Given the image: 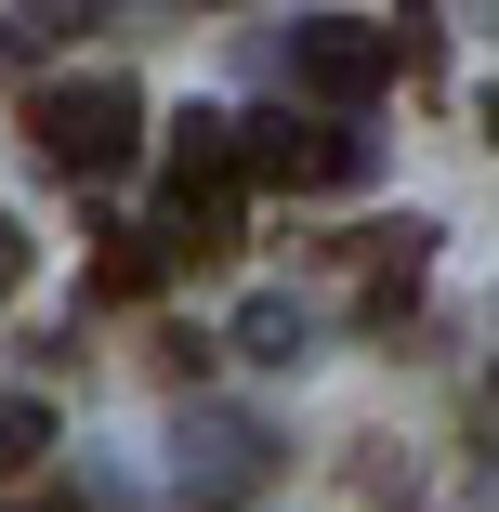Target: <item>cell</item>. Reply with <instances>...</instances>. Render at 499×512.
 <instances>
[{"label": "cell", "instance_id": "cell-1", "mask_svg": "<svg viewBox=\"0 0 499 512\" xmlns=\"http://www.w3.org/2000/svg\"><path fill=\"white\" fill-rule=\"evenodd\" d=\"M27 132H40V158H53V171L106 184V171H132V145H145V106H132V79H53L40 106H27Z\"/></svg>", "mask_w": 499, "mask_h": 512}, {"label": "cell", "instance_id": "cell-2", "mask_svg": "<svg viewBox=\"0 0 499 512\" xmlns=\"http://www.w3.org/2000/svg\"><path fill=\"white\" fill-rule=\"evenodd\" d=\"M237 171H250V184H276V197H316V184H355V171H368V145H355V132H329V119H250V132H237Z\"/></svg>", "mask_w": 499, "mask_h": 512}, {"label": "cell", "instance_id": "cell-3", "mask_svg": "<svg viewBox=\"0 0 499 512\" xmlns=\"http://www.w3.org/2000/svg\"><path fill=\"white\" fill-rule=\"evenodd\" d=\"M289 66H303L316 106H368V92L394 79V40H381V27H303V53H289Z\"/></svg>", "mask_w": 499, "mask_h": 512}, {"label": "cell", "instance_id": "cell-4", "mask_svg": "<svg viewBox=\"0 0 499 512\" xmlns=\"http://www.w3.org/2000/svg\"><path fill=\"white\" fill-rule=\"evenodd\" d=\"M158 276H171V250H158V237H132V224H119L106 250H92V289H106V302H145Z\"/></svg>", "mask_w": 499, "mask_h": 512}, {"label": "cell", "instance_id": "cell-5", "mask_svg": "<svg viewBox=\"0 0 499 512\" xmlns=\"http://www.w3.org/2000/svg\"><path fill=\"white\" fill-rule=\"evenodd\" d=\"M53 460V407H0V473H40Z\"/></svg>", "mask_w": 499, "mask_h": 512}, {"label": "cell", "instance_id": "cell-6", "mask_svg": "<svg viewBox=\"0 0 499 512\" xmlns=\"http://www.w3.org/2000/svg\"><path fill=\"white\" fill-rule=\"evenodd\" d=\"M14 289H27V224L0 211V302H14Z\"/></svg>", "mask_w": 499, "mask_h": 512}, {"label": "cell", "instance_id": "cell-7", "mask_svg": "<svg viewBox=\"0 0 499 512\" xmlns=\"http://www.w3.org/2000/svg\"><path fill=\"white\" fill-rule=\"evenodd\" d=\"M486 132H499V106H486Z\"/></svg>", "mask_w": 499, "mask_h": 512}]
</instances>
